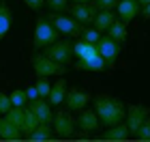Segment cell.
Masks as SVG:
<instances>
[{
	"mask_svg": "<svg viewBox=\"0 0 150 142\" xmlns=\"http://www.w3.org/2000/svg\"><path fill=\"white\" fill-rule=\"evenodd\" d=\"M94 112L99 116V123L101 125H118L125 121V114H127V108L120 99H114V97H107V95H99L94 99Z\"/></svg>",
	"mask_w": 150,
	"mask_h": 142,
	"instance_id": "1",
	"label": "cell"
},
{
	"mask_svg": "<svg viewBox=\"0 0 150 142\" xmlns=\"http://www.w3.org/2000/svg\"><path fill=\"white\" fill-rule=\"evenodd\" d=\"M54 41H58V30L52 26L50 19L39 17L37 24H35V39H32L35 50H45V47L52 45Z\"/></svg>",
	"mask_w": 150,
	"mask_h": 142,
	"instance_id": "2",
	"label": "cell"
},
{
	"mask_svg": "<svg viewBox=\"0 0 150 142\" xmlns=\"http://www.w3.org/2000/svg\"><path fill=\"white\" fill-rule=\"evenodd\" d=\"M32 69H35L37 76H43V78H50V76H64L67 73V67L56 63V60H52L50 56H45V54H35L32 56Z\"/></svg>",
	"mask_w": 150,
	"mask_h": 142,
	"instance_id": "3",
	"label": "cell"
},
{
	"mask_svg": "<svg viewBox=\"0 0 150 142\" xmlns=\"http://www.w3.org/2000/svg\"><path fill=\"white\" fill-rule=\"evenodd\" d=\"M50 22L52 26L58 30V35H64V37H81V24L77 19H73L71 15H60V13H52L50 15Z\"/></svg>",
	"mask_w": 150,
	"mask_h": 142,
	"instance_id": "4",
	"label": "cell"
},
{
	"mask_svg": "<svg viewBox=\"0 0 150 142\" xmlns=\"http://www.w3.org/2000/svg\"><path fill=\"white\" fill-rule=\"evenodd\" d=\"M45 56H50L52 60H56L60 65H69L73 60V43L71 41H54L52 45L45 47Z\"/></svg>",
	"mask_w": 150,
	"mask_h": 142,
	"instance_id": "5",
	"label": "cell"
},
{
	"mask_svg": "<svg viewBox=\"0 0 150 142\" xmlns=\"http://www.w3.org/2000/svg\"><path fill=\"white\" fill-rule=\"evenodd\" d=\"M97 50H99L101 56H103L107 69H114L116 60H118V56H120V43H116L112 37H101L97 41Z\"/></svg>",
	"mask_w": 150,
	"mask_h": 142,
	"instance_id": "6",
	"label": "cell"
},
{
	"mask_svg": "<svg viewBox=\"0 0 150 142\" xmlns=\"http://www.w3.org/2000/svg\"><path fill=\"white\" fill-rule=\"evenodd\" d=\"M52 129L58 133V136H62V138H69L75 133V118L71 116L69 112H56L54 114V118H52Z\"/></svg>",
	"mask_w": 150,
	"mask_h": 142,
	"instance_id": "7",
	"label": "cell"
},
{
	"mask_svg": "<svg viewBox=\"0 0 150 142\" xmlns=\"http://www.w3.org/2000/svg\"><path fill=\"white\" fill-rule=\"evenodd\" d=\"M69 15L77 19L79 24H92L94 15H97V6L94 2H73L69 6Z\"/></svg>",
	"mask_w": 150,
	"mask_h": 142,
	"instance_id": "8",
	"label": "cell"
},
{
	"mask_svg": "<svg viewBox=\"0 0 150 142\" xmlns=\"http://www.w3.org/2000/svg\"><path fill=\"white\" fill-rule=\"evenodd\" d=\"M148 116H150V110L146 106H131L125 114V123L129 127V131L135 133V129H137V127L144 123V118H148Z\"/></svg>",
	"mask_w": 150,
	"mask_h": 142,
	"instance_id": "9",
	"label": "cell"
},
{
	"mask_svg": "<svg viewBox=\"0 0 150 142\" xmlns=\"http://www.w3.org/2000/svg\"><path fill=\"white\" fill-rule=\"evenodd\" d=\"M88 101H90V95H88L86 91H79V88H71V91H67L64 103H67V108H69L71 112H79V110H84V108L88 106Z\"/></svg>",
	"mask_w": 150,
	"mask_h": 142,
	"instance_id": "10",
	"label": "cell"
},
{
	"mask_svg": "<svg viewBox=\"0 0 150 142\" xmlns=\"http://www.w3.org/2000/svg\"><path fill=\"white\" fill-rule=\"evenodd\" d=\"M116 11H118V17L125 24H131L139 15V2L137 0H118L116 2Z\"/></svg>",
	"mask_w": 150,
	"mask_h": 142,
	"instance_id": "11",
	"label": "cell"
},
{
	"mask_svg": "<svg viewBox=\"0 0 150 142\" xmlns=\"http://www.w3.org/2000/svg\"><path fill=\"white\" fill-rule=\"evenodd\" d=\"M28 108L37 114V118L41 121V123H52L54 112H52L50 101H45L43 97H39V99H35V101H28Z\"/></svg>",
	"mask_w": 150,
	"mask_h": 142,
	"instance_id": "12",
	"label": "cell"
},
{
	"mask_svg": "<svg viewBox=\"0 0 150 142\" xmlns=\"http://www.w3.org/2000/svg\"><path fill=\"white\" fill-rule=\"evenodd\" d=\"M99 116H97V112L94 110H86L84 108V112L77 116V121H75V127H79L81 131H94V129H99Z\"/></svg>",
	"mask_w": 150,
	"mask_h": 142,
	"instance_id": "13",
	"label": "cell"
},
{
	"mask_svg": "<svg viewBox=\"0 0 150 142\" xmlns=\"http://www.w3.org/2000/svg\"><path fill=\"white\" fill-rule=\"evenodd\" d=\"M67 91H69V82H67L64 78H60L58 82L52 84V91L47 95V101H50V106H60L67 97Z\"/></svg>",
	"mask_w": 150,
	"mask_h": 142,
	"instance_id": "14",
	"label": "cell"
},
{
	"mask_svg": "<svg viewBox=\"0 0 150 142\" xmlns=\"http://www.w3.org/2000/svg\"><path fill=\"white\" fill-rule=\"evenodd\" d=\"M129 136H131V131H129L127 123H118V125H112L110 129L101 136V140H105V142H125V140H129Z\"/></svg>",
	"mask_w": 150,
	"mask_h": 142,
	"instance_id": "15",
	"label": "cell"
},
{
	"mask_svg": "<svg viewBox=\"0 0 150 142\" xmlns=\"http://www.w3.org/2000/svg\"><path fill=\"white\" fill-rule=\"evenodd\" d=\"M97 54H99L97 43H88L86 39H79L77 43H73V56H77V60H88Z\"/></svg>",
	"mask_w": 150,
	"mask_h": 142,
	"instance_id": "16",
	"label": "cell"
},
{
	"mask_svg": "<svg viewBox=\"0 0 150 142\" xmlns=\"http://www.w3.org/2000/svg\"><path fill=\"white\" fill-rule=\"evenodd\" d=\"M24 133L17 125H13L9 118H0V140H22Z\"/></svg>",
	"mask_w": 150,
	"mask_h": 142,
	"instance_id": "17",
	"label": "cell"
},
{
	"mask_svg": "<svg viewBox=\"0 0 150 142\" xmlns=\"http://www.w3.org/2000/svg\"><path fill=\"white\" fill-rule=\"evenodd\" d=\"M75 69H81V71H105L107 69V65H105V60L101 54H97V56H92V58H88V60H77V65H75Z\"/></svg>",
	"mask_w": 150,
	"mask_h": 142,
	"instance_id": "18",
	"label": "cell"
},
{
	"mask_svg": "<svg viewBox=\"0 0 150 142\" xmlns=\"http://www.w3.org/2000/svg\"><path fill=\"white\" fill-rule=\"evenodd\" d=\"M107 32V37H112L116 43H125L127 41V24L122 22V19H114V22L110 24V28L105 30Z\"/></svg>",
	"mask_w": 150,
	"mask_h": 142,
	"instance_id": "19",
	"label": "cell"
},
{
	"mask_svg": "<svg viewBox=\"0 0 150 142\" xmlns=\"http://www.w3.org/2000/svg\"><path fill=\"white\" fill-rule=\"evenodd\" d=\"M52 123H39L37 127H35V129H32L30 133H28V136H26V138H28L30 142H43V140H52Z\"/></svg>",
	"mask_w": 150,
	"mask_h": 142,
	"instance_id": "20",
	"label": "cell"
},
{
	"mask_svg": "<svg viewBox=\"0 0 150 142\" xmlns=\"http://www.w3.org/2000/svg\"><path fill=\"white\" fill-rule=\"evenodd\" d=\"M11 24H13L11 9L4 2H0V41H2V39L6 37V32L11 30Z\"/></svg>",
	"mask_w": 150,
	"mask_h": 142,
	"instance_id": "21",
	"label": "cell"
},
{
	"mask_svg": "<svg viewBox=\"0 0 150 142\" xmlns=\"http://www.w3.org/2000/svg\"><path fill=\"white\" fill-rule=\"evenodd\" d=\"M114 19H116V17H114L112 11H97V15H94L92 22H94V28H97L99 32H105Z\"/></svg>",
	"mask_w": 150,
	"mask_h": 142,
	"instance_id": "22",
	"label": "cell"
},
{
	"mask_svg": "<svg viewBox=\"0 0 150 142\" xmlns=\"http://www.w3.org/2000/svg\"><path fill=\"white\" fill-rule=\"evenodd\" d=\"M41 123V121L37 118V114L30 110V108H26V114H24V125H22V133L24 136H28V133L35 129V127Z\"/></svg>",
	"mask_w": 150,
	"mask_h": 142,
	"instance_id": "23",
	"label": "cell"
},
{
	"mask_svg": "<svg viewBox=\"0 0 150 142\" xmlns=\"http://www.w3.org/2000/svg\"><path fill=\"white\" fill-rule=\"evenodd\" d=\"M9 99H11V106H13V108H26V103H28L26 91H22V88L13 91V93L9 95Z\"/></svg>",
	"mask_w": 150,
	"mask_h": 142,
	"instance_id": "24",
	"label": "cell"
},
{
	"mask_svg": "<svg viewBox=\"0 0 150 142\" xmlns=\"http://www.w3.org/2000/svg\"><path fill=\"white\" fill-rule=\"evenodd\" d=\"M133 136L137 138V140H142V142H150V116L144 118V123H142L137 129H135Z\"/></svg>",
	"mask_w": 150,
	"mask_h": 142,
	"instance_id": "25",
	"label": "cell"
},
{
	"mask_svg": "<svg viewBox=\"0 0 150 142\" xmlns=\"http://www.w3.org/2000/svg\"><path fill=\"white\" fill-rule=\"evenodd\" d=\"M37 91H39V97H43V99H47V95H50V91H52V84L47 82V78H43V76H39V80H37Z\"/></svg>",
	"mask_w": 150,
	"mask_h": 142,
	"instance_id": "26",
	"label": "cell"
},
{
	"mask_svg": "<svg viewBox=\"0 0 150 142\" xmlns=\"http://www.w3.org/2000/svg\"><path fill=\"white\" fill-rule=\"evenodd\" d=\"M45 4L50 6L54 13H60V11H64L67 6H69V0H45Z\"/></svg>",
	"mask_w": 150,
	"mask_h": 142,
	"instance_id": "27",
	"label": "cell"
},
{
	"mask_svg": "<svg viewBox=\"0 0 150 142\" xmlns=\"http://www.w3.org/2000/svg\"><path fill=\"white\" fill-rule=\"evenodd\" d=\"M81 39H86L88 43H97L99 39H101V32H99L97 28H88V30L81 32Z\"/></svg>",
	"mask_w": 150,
	"mask_h": 142,
	"instance_id": "28",
	"label": "cell"
},
{
	"mask_svg": "<svg viewBox=\"0 0 150 142\" xmlns=\"http://www.w3.org/2000/svg\"><path fill=\"white\" fill-rule=\"evenodd\" d=\"M116 2L118 0H94V6H97V11H112Z\"/></svg>",
	"mask_w": 150,
	"mask_h": 142,
	"instance_id": "29",
	"label": "cell"
},
{
	"mask_svg": "<svg viewBox=\"0 0 150 142\" xmlns=\"http://www.w3.org/2000/svg\"><path fill=\"white\" fill-rule=\"evenodd\" d=\"M11 99H9V95H4V93H0V114H6L11 110Z\"/></svg>",
	"mask_w": 150,
	"mask_h": 142,
	"instance_id": "30",
	"label": "cell"
},
{
	"mask_svg": "<svg viewBox=\"0 0 150 142\" xmlns=\"http://www.w3.org/2000/svg\"><path fill=\"white\" fill-rule=\"evenodd\" d=\"M24 4L28 6V9H32V11H41L43 4H45V0H24Z\"/></svg>",
	"mask_w": 150,
	"mask_h": 142,
	"instance_id": "31",
	"label": "cell"
},
{
	"mask_svg": "<svg viewBox=\"0 0 150 142\" xmlns=\"http://www.w3.org/2000/svg\"><path fill=\"white\" fill-rule=\"evenodd\" d=\"M26 97H28V101L39 99V91H37V86H28V88H26Z\"/></svg>",
	"mask_w": 150,
	"mask_h": 142,
	"instance_id": "32",
	"label": "cell"
},
{
	"mask_svg": "<svg viewBox=\"0 0 150 142\" xmlns=\"http://www.w3.org/2000/svg\"><path fill=\"white\" fill-rule=\"evenodd\" d=\"M142 15H144V19H150V2L144 4V9H142Z\"/></svg>",
	"mask_w": 150,
	"mask_h": 142,
	"instance_id": "33",
	"label": "cell"
},
{
	"mask_svg": "<svg viewBox=\"0 0 150 142\" xmlns=\"http://www.w3.org/2000/svg\"><path fill=\"white\" fill-rule=\"evenodd\" d=\"M137 2H139V6H144V4H148V2H150V0H137Z\"/></svg>",
	"mask_w": 150,
	"mask_h": 142,
	"instance_id": "34",
	"label": "cell"
},
{
	"mask_svg": "<svg viewBox=\"0 0 150 142\" xmlns=\"http://www.w3.org/2000/svg\"><path fill=\"white\" fill-rule=\"evenodd\" d=\"M73 2H94V0H73Z\"/></svg>",
	"mask_w": 150,
	"mask_h": 142,
	"instance_id": "35",
	"label": "cell"
}]
</instances>
